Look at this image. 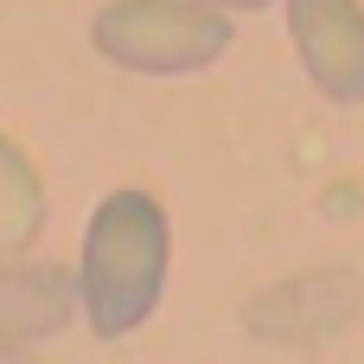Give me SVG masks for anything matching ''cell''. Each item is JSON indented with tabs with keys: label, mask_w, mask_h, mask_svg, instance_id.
Wrapping results in <instances>:
<instances>
[{
	"label": "cell",
	"mask_w": 364,
	"mask_h": 364,
	"mask_svg": "<svg viewBox=\"0 0 364 364\" xmlns=\"http://www.w3.org/2000/svg\"><path fill=\"white\" fill-rule=\"evenodd\" d=\"M166 211L147 192H109L90 211L83 230V262H77V294H83V320L96 339H122L134 333L166 288Z\"/></svg>",
	"instance_id": "1"
},
{
	"label": "cell",
	"mask_w": 364,
	"mask_h": 364,
	"mask_svg": "<svg viewBox=\"0 0 364 364\" xmlns=\"http://www.w3.org/2000/svg\"><path fill=\"white\" fill-rule=\"evenodd\" d=\"M96 51L122 70H198L230 45V26L205 0H109L90 26Z\"/></svg>",
	"instance_id": "2"
},
{
	"label": "cell",
	"mask_w": 364,
	"mask_h": 364,
	"mask_svg": "<svg viewBox=\"0 0 364 364\" xmlns=\"http://www.w3.org/2000/svg\"><path fill=\"white\" fill-rule=\"evenodd\" d=\"M77 314H83V294H77L70 269H58V262H13V256L0 262V358L58 339Z\"/></svg>",
	"instance_id": "3"
},
{
	"label": "cell",
	"mask_w": 364,
	"mask_h": 364,
	"mask_svg": "<svg viewBox=\"0 0 364 364\" xmlns=\"http://www.w3.org/2000/svg\"><path fill=\"white\" fill-rule=\"evenodd\" d=\"M294 45L314 70V83L339 102L364 96V6L358 0H288Z\"/></svg>",
	"instance_id": "4"
},
{
	"label": "cell",
	"mask_w": 364,
	"mask_h": 364,
	"mask_svg": "<svg viewBox=\"0 0 364 364\" xmlns=\"http://www.w3.org/2000/svg\"><path fill=\"white\" fill-rule=\"evenodd\" d=\"M45 230V186L38 166L0 134V256H19Z\"/></svg>",
	"instance_id": "5"
},
{
	"label": "cell",
	"mask_w": 364,
	"mask_h": 364,
	"mask_svg": "<svg viewBox=\"0 0 364 364\" xmlns=\"http://www.w3.org/2000/svg\"><path fill=\"white\" fill-rule=\"evenodd\" d=\"M205 6H269V0H205Z\"/></svg>",
	"instance_id": "6"
}]
</instances>
